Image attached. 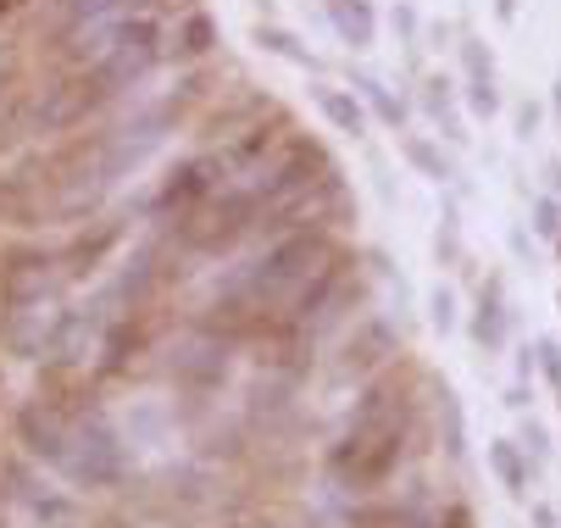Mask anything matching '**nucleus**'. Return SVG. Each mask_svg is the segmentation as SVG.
I'll use <instances>...</instances> for the list:
<instances>
[{
	"label": "nucleus",
	"mask_w": 561,
	"mask_h": 528,
	"mask_svg": "<svg viewBox=\"0 0 561 528\" xmlns=\"http://www.w3.org/2000/svg\"><path fill=\"white\" fill-rule=\"evenodd\" d=\"M400 457H407V423H362V417H351L345 439L329 450V479L351 495H373L394 479Z\"/></svg>",
	"instance_id": "obj_1"
},
{
	"label": "nucleus",
	"mask_w": 561,
	"mask_h": 528,
	"mask_svg": "<svg viewBox=\"0 0 561 528\" xmlns=\"http://www.w3.org/2000/svg\"><path fill=\"white\" fill-rule=\"evenodd\" d=\"M61 473L84 490H106L123 479V439L106 428V417H84L72 423V439H67V457H61Z\"/></svg>",
	"instance_id": "obj_2"
},
{
	"label": "nucleus",
	"mask_w": 561,
	"mask_h": 528,
	"mask_svg": "<svg viewBox=\"0 0 561 528\" xmlns=\"http://www.w3.org/2000/svg\"><path fill=\"white\" fill-rule=\"evenodd\" d=\"M228 351H233V340H222L217 329H195L190 340H179L173 345V379L184 384V390H222L228 384Z\"/></svg>",
	"instance_id": "obj_3"
},
{
	"label": "nucleus",
	"mask_w": 561,
	"mask_h": 528,
	"mask_svg": "<svg viewBox=\"0 0 561 528\" xmlns=\"http://www.w3.org/2000/svg\"><path fill=\"white\" fill-rule=\"evenodd\" d=\"M222 179H228L222 157H195V162H184V168L162 184V195H156V211H162V217L179 211V217H184V211H195L201 200H211Z\"/></svg>",
	"instance_id": "obj_4"
},
{
	"label": "nucleus",
	"mask_w": 561,
	"mask_h": 528,
	"mask_svg": "<svg viewBox=\"0 0 561 528\" xmlns=\"http://www.w3.org/2000/svg\"><path fill=\"white\" fill-rule=\"evenodd\" d=\"M18 439L34 450L39 462L61 468L67 439H72V423L61 417V406H56V401H34V406H23V412H18Z\"/></svg>",
	"instance_id": "obj_5"
},
{
	"label": "nucleus",
	"mask_w": 561,
	"mask_h": 528,
	"mask_svg": "<svg viewBox=\"0 0 561 528\" xmlns=\"http://www.w3.org/2000/svg\"><path fill=\"white\" fill-rule=\"evenodd\" d=\"M394 356H400L394 329H389V323H378V318H367V323L345 340L340 372H373V367H383V361H394Z\"/></svg>",
	"instance_id": "obj_6"
},
{
	"label": "nucleus",
	"mask_w": 561,
	"mask_h": 528,
	"mask_svg": "<svg viewBox=\"0 0 561 528\" xmlns=\"http://www.w3.org/2000/svg\"><path fill=\"white\" fill-rule=\"evenodd\" d=\"M56 289V273L45 256H23L12 273H7V300L12 307H39V300Z\"/></svg>",
	"instance_id": "obj_7"
},
{
	"label": "nucleus",
	"mask_w": 561,
	"mask_h": 528,
	"mask_svg": "<svg viewBox=\"0 0 561 528\" xmlns=\"http://www.w3.org/2000/svg\"><path fill=\"white\" fill-rule=\"evenodd\" d=\"M211 39H217L211 23H206L201 12H190L184 28H173V45H168V50H173V56H201V50H211Z\"/></svg>",
	"instance_id": "obj_8"
},
{
	"label": "nucleus",
	"mask_w": 561,
	"mask_h": 528,
	"mask_svg": "<svg viewBox=\"0 0 561 528\" xmlns=\"http://www.w3.org/2000/svg\"><path fill=\"white\" fill-rule=\"evenodd\" d=\"M334 18H340V28H345L356 45H367V39H373V18H367L362 0H334Z\"/></svg>",
	"instance_id": "obj_9"
},
{
	"label": "nucleus",
	"mask_w": 561,
	"mask_h": 528,
	"mask_svg": "<svg viewBox=\"0 0 561 528\" xmlns=\"http://www.w3.org/2000/svg\"><path fill=\"white\" fill-rule=\"evenodd\" d=\"M472 334H478V345H501V340H506V318H501V300H495V295H484Z\"/></svg>",
	"instance_id": "obj_10"
},
{
	"label": "nucleus",
	"mask_w": 561,
	"mask_h": 528,
	"mask_svg": "<svg viewBox=\"0 0 561 528\" xmlns=\"http://www.w3.org/2000/svg\"><path fill=\"white\" fill-rule=\"evenodd\" d=\"M490 462L501 468L506 490H512V495H523V462H517V450H512V445H490Z\"/></svg>",
	"instance_id": "obj_11"
},
{
	"label": "nucleus",
	"mask_w": 561,
	"mask_h": 528,
	"mask_svg": "<svg viewBox=\"0 0 561 528\" xmlns=\"http://www.w3.org/2000/svg\"><path fill=\"white\" fill-rule=\"evenodd\" d=\"M323 106H329V117H334L340 128H351V134L362 128V112H356V106H351L345 95H334V90H323Z\"/></svg>",
	"instance_id": "obj_12"
},
{
	"label": "nucleus",
	"mask_w": 561,
	"mask_h": 528,
	"mask_svg": "<svg viewBox=\"0 0 561 528\" xmlns=\"http://www.w3.org/2000/svg\"><path fill=\"white\" fill-rule=\"evenodd\" d=\"M434 528H472V512H467V506H445V512L434 517Z\"/></svg>",
	"instance_id": "obj_13"
},
{
	"label": "nucleus",
	"mask_w": 561,
	"mask_h": 528,
	"mask_svg": "<svg viewBox=\"0 0 561 528\" xmlns=\"http://www.w3.org/2000/svg\"><path fill=\"white\" fill-rule=\"evenodd\" d=\"M539 356H545V372L561 384V351H556V345H539Z\"/></svg>",
	"instance_id": "obj_14"
},
{
	"label": "nucleus",
	"mask_w": 561,
	"mask_h": 528,
	"mask_svg": "<svg viewBox=\"0 0 561 528\" xmlns=\"http://www.w3.org/2000/svg\"><path fill=\"white\" fill-rule=\"evenodd\" d=\"M239 528H278V523H239Z\"/></svg>",
	"instance_id": "obj_15"
},
{
	"label": "nucleus",
	"mask_w": 561,
	"mask_h": 528,
	"mask_svg": "<svg viewBox=\"0 0 561 528\" xmlns=\"http://www.w3.org/2000/svg\"><path fill=\"white\" fill-rule=\"evenodd\" d=\"M12 7H18V0H0V12H12Z\"/></svg>",
	"instance_id": "obj_16"
}]
</instances>
